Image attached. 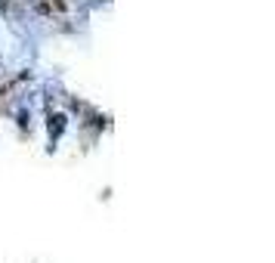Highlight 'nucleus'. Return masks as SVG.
Listing matches in <instances>:
<instances>
[{"label":"nucleus","instance_id":"f257e3e1","mask_svg":"<svg viewBox=\"0 0 275 263\" xmlns=\"http://www.w3.org/2000/svg\"><path fill=\"white\" fill-rule=\"evenodd\" d=\"M65 121H68L65 115H53V118H50V136H53V139H59V133L65 130Z\"/></svg>","mask_w":275,"mask_h":263}]
</instances>
